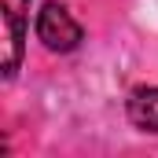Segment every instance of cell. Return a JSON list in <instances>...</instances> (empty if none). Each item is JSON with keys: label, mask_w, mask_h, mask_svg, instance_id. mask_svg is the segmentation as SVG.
I'll list each match as a JSON object with an SVG mask.
<instances>
[{"label": "cell", "mask_w": 158, "mask_h": 158, "mask_svg": "<svg viewBox=\"0 0 158 158\" xmlns=\"http://www.w3.org/2000/svg\"><path fill=\"white\" fill-rule=\"evenodd\" d=\"M37 37L44 40L48 52H74L81 44V26L63 4H44L37 15Z\"/></svg>", "instance_id": "obj_1"}, {"label": "cell", "mask_w": 158, "mask_h": 158, "mask_svg": "<svg viewBox=\"0 0 158 158\" xmlns=\"http://www.w3.org/2000/svg\"><path fill=\"white\" fill-rule=\"evenodd\" d=\"M26 11H30V0H0V15H4V77H15V70L22 63Z\"/></svg>", "instance_id": "obj_2"}, {"label": "cell", "mask_w": 158, "mask_h": 158, "mask_svg": "<svg viewBox=\"0 0 158 158\" xmlns=\"http://www.w3.org/2000/svg\"><path fill=\"white\" fill-rule=\"evenodd\" d=\"M129 118L147 132H158V88H136L129 96Z\"/></svg>", "instance_id": "obj_3"}]
</instances>
